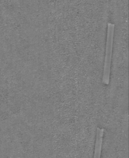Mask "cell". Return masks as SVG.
<instances>
[{"instance_id":"cell-2","label":"cell","mask_w":129,"mask_h":158,"mask_svg":"<svg viewBox=\"0 0 129 158\" xmlns=\"http://www.w3.org/2000/svg\"><path fill=\"white\" fill-rule=\"evenodd\" d=\"M103 135H104V129L97 128L96 138V143H95V148H94L93 158H101Z\"/></svg>"},{"instance_id":"cell-1","label":"cell","mask_w":129,"mask_h":158,"mask_svg":"<svg viewBox=\"0 0 129 158\" xmlns=\"http://www.w3.org/2000/svg\"><path fill=\"white\" fill-rule=\"evenodd\" d=\"M114 25L111 23L107 24V39H106V56L104 65L103 75L102 78V82L103 84L109 85L110 81V65L112 52V45L114 41Z\"/></svg>"}]
</instances>
